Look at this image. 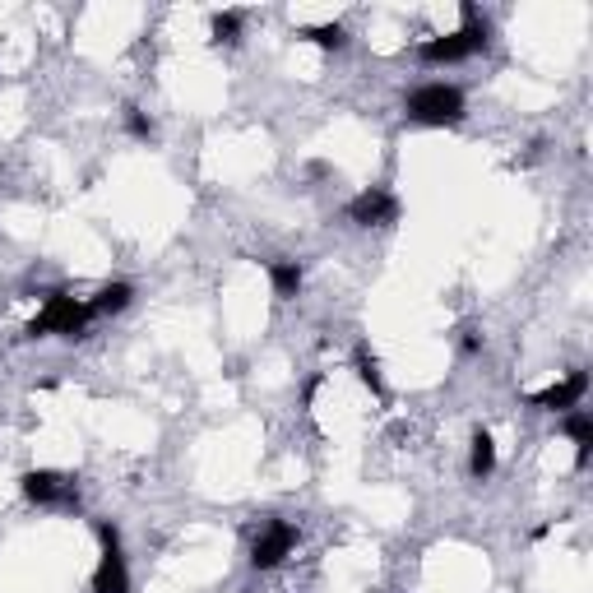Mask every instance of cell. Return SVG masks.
I'll return each instance as SVG.
<instances>
[{"label": "cell", "mask_w": 593, "mask_h": 593, "mask_svg": "<svg viewBox=\"0 0 593 593\" xmlns=\"http://www.w3.org/2000/svg\"><path fill=\"white\" fill-rule=\"evenodd\" d=\"M130 297H135L130 283H107V288H102L98 297L89 302V311H93V316H116V311H126V306H130Z\"/></svg>", "instance_id": "obj_9"}, {"label": "cell", "mask_w": 593, "mask_h": 593, "mask_svg": "<svg viewBox=\"0 0 593 593\" xmlns=\"http://www.w3.org/2000/svg\"><path fill=\"white\" fill-rule=\"evenodd\" d=\"M348 218H353L357 228H390V223H399V200H394L390 190L371 186L348 204Z\"/></svg>", "instance_id": "obj_7"}, {"label": "cell", "mask_w": 593, "mask_h": 593, "mask_svg": "<svg viewBox=\"0 0 593 593\" xmlns=\"http://www.w3.org/2000/svg\"><path fill=\"white\" fill-rule=\"evenodd\" d=\"M589 394V376L584 371H570L561 385H547V390L533 394V408H547V413H556V408H575Z\"/></svg>", "instance_id": "obj_8"}, {"label": "cell", "mask_w": 593, "mask_h": 593, "mask_svg": "<svg viewBox=\"0 0 593 593\" xmlns=\"http://www.w3.org/2000/svg\"><path fill=\"white\" fill-rule=\"evenodd\" d=\"M269 283H274L278 297H297V292H302V265H292V260H278V265L269 269Z\"/></svg>", "instance_id": "obj_12"}, {"label": "cell", "mask_w": 593, "mask_h": 593, "mask_svg": "<svg viewBox=\"0 0 593 593\" xmlns=\"http://www.w3.org/2000/svg\"><path fill=\"white\" fill-rule=\"evenodd\" d=\"M93 311L75 297H65V292H51L47 306H42L33 325H28V339H47V334H65V339H79L84 329H89Z\"/></svg>", "instance_id": "obj_2"}, {"label": "cell", "mask_w": 593, "mask_h": 593, "mask_svg": "<svg viewBox=\"0 0 593 593\" xmlns=\"http://www.w3.org/2000/svg\"><path fill=\"white\" fill-rule=\"evenodd\" d=\"M496 468V441L492 431H473V455H468V473L473 478H487Z\"/></svg>", "instance_id": "obj_11"}, {"label": "cell", "mask_w": 593, "mask_h": 593, "mask_svg": "<svg viewBox=\"0 0 593 593\" xmlns=\"http://www.w3.org/2000/svg\"><path fill=\"white\" fill-rule=\"evenodd\" d=\"M98 543H102V561H98V570H93V593H130L121 533H116L112 524H98Z\"/></svg>", "instance_id": "obj_4"}, {"label": "cell", "mask_w": 593, "mask_h": 593, "mask_svg": "<svg viewBox=\"0 0 593 593\" xmlns=\"http://www.w3.org/2000/svg\"><path fill=\"white\" fill-rule=\"evenodd\" d=\"M209 33H214V42H237L241 38V14H214V24H209Z\"/></svg>", "instance_id": "obj_15"}, {"label": "cell", "mask_w": 593, "mask_h": 593, "mask_svg": "<svg viewBox=\"0 0 593 593\" xmlns=\"http://www.w3.org/2000/svg\"><path fill=\"white\" fill-rule=\"evenodd\" d=\"M408 116L417 126H455L464 121V93L450 84H422L408 93Z\"/></svg>", "instance_id": "obj_3"}, {"label": "cell", "mask_w": 593, "mask_h": 593, "mask_svg": "<svg viewBox=\"0 0 593 593\" xmlns=\"http://www.w3.org/2000/svg\"><path fill=\"white\" fill-rule=\"evenodd\" d=\"M126 126H130V135L135 139H153V121L139 107H126Z\"/></svg>", "instance_id": "obj_16"}, {"label": "cell", "mask_w": 593, "mask_h": 593, "mask_svg": "<svg viewBox=\"0 0 593 593\" xmlns=\"http://www.w3.org/2000/svg\"><path fill=\"white\" fill-rule=\"evenodd\" d=\"M292 547H297V529H292L288 519H274V524H265V533L255 538V547H251V566H255V570H274V566H283Z\"/></svg>", "instance_id": "obj_6"}, {"label": "cell", "mask_w": 593, "mask_h": 593, "mask_svg": "<svg viewBox=\"0 0 593 593\" xmlns=\"http://www.w3.org/2000/svg\"><path fill=\"white\" fill-rule=\"evenodd\" d=\"M306 38L316 42V47L339 51L343 42H348V33H343V24H316V28H306Z\"/></svg>", "instance_id": "obj_14"}, {"label": "cell", "mask_w": 593, "mask_h": 593, "mask_svg": "<svg viewBox=\"0 0 593 593\" xmlns=\"http://www.w3.org/2000/svg\"><path fill=\"white\" fill-rule=\"evenodd\" d=\"M357 376H362L366 390L385 399V380H380V366H376V357H371V348H366V343H357Z\"/></svg>", "instance_id": "obj_13"}, {"label": "cell", "mask_w": 593, "mask_h": 593, "mask_svg": "<svg viewBox=\"0 0 593 593\" xmlns=\"http://www.w3.org/2000/svg\"><path fill=\"white\" fill-rule=\"evenodd\" d=\"M24 496L33 505H61V510H79L75 482L61 478V473H51V468H33V473H24Z\"/></svg>", "instance_id": "obj_5"}, {"label": "cell", "mask_w": 593, "mask_h": 593, "mask_svg": "<svg viewBox=\"0 0 593 593\" xmlns=\"http://www.w3.org/2000/svg\"><path fill=\"white\" fill-rule=\"evenodd\" d=\"M566 436L575 441V464H589V450H593V417L589 413H570L566 417Z\"/></svg>", "instance_id": "obj_10"}, {"label": "cell", "mask_w": 593, "mask_h": 593, "mask_svg": "<svg viewBox=\"0 0 593 593\" xmlns=\"http://www.w3.org/2000/svg\"><path fill=\"white\" fill-rule=\"evenodd\" d=\"M487 47V24L478 19V10L464 0V28L459 33H445V38L422 42V61L427 65H450V61H468L473 51Z\"/></svg>", "instance_id": "obj_1"}]
</instances>
